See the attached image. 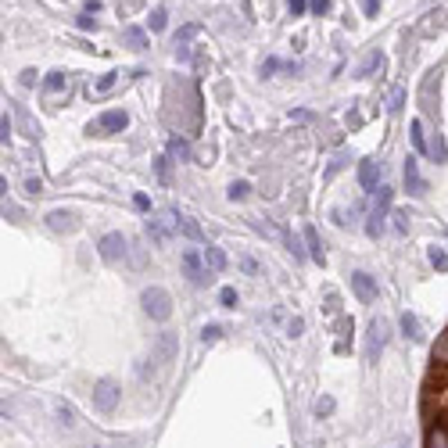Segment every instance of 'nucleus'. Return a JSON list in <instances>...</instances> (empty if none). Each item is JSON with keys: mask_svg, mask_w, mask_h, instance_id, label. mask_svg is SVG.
Wrapping results in <instances>:
<instances>
[{"mask_svg": "<svg viewBox=\"0 0 448 448\" xmlns=\"http://www.w3.org/2000/svg\"><path fill=\"white\" fill-rule=\"evenodd\" d=\"M333 413V398H319L316 402V416H330Z\"/></svg>", "mask_w": 448, "mask_h": 448, "instance_id": "obj_33", "label": "nucleus"}, {"mask_svg": "<svg viewBox=\"0 0 448 448\" xmlns=\"http://www.w3.org/2000/svg\"><path fill=\"white\" fill-rule=\"evenodd\" d=\"M427 255H430V265H434V269L448 272V251H444V248H437V244H434V248H430Z\"/></svg>", "mask_w": 448, "mask_h": 448, "instance_id": "obj_25", "label": "nucleus"}, {"mask_svg": "<svg viewBox=\"0 0 448 448\" xmlns=\"http://www.w3.org/2000/svg\"><path fill=\"white\" fill-rule=\"evenodd\" d=\"M47 226H50L54 234H72V230H76V215L65 212V208H54V212L47 215Z\"/></svg>", "mask_w": 448, "mask_h": 448, "instance_id": "obj_10", "label": "nucleus"}, {"mask_svg": "<svg viewBox=\"0 0 448 448\" xmlns=\"http://www.w3.org/2000/svg\"><path fill=\"white\" fill-rule=\"evenodd\" d=\"M434 83H437V72H430V76L423 79V90H420V100H423V111H427V115H434V111H437V104H434Z\"/></svg>", "mask_w": 448, "mask_h": 448, "instance_id": "obj_12", "label": "nucleus"}, {"mask_svg": "<svg viewBox=\"0 0 448 448\" xmlns=\"http://www.w3.org/2000/svg\"><path fill=\"white\" fill-rule=\"evenodd\" d=\"M423 448H448V416H434L423 437Z\"/></svg>", "mask_w": 448, "mask_h": 448, "instance_id": "obj_8", "label": "nucleus"}, {"mask_svg": "<svg viewBox=\"0 0 448 448\" xmlns=\"http://www.w3.org/2000/svg\"><path fill=\"white\" fill-rule=\"evenodd\" d=\"M387 333H391V330H387L384 319H373V323H369V345H366V359H369V362L380 359V352H384V345H387Z\"/></svg>", "mask_w": 448, "mask_h": 448, "instance_id": "obj_6", "label": "nucleus"}, {"mask_svg": "<svg viewBox=\"0 0 448 448\" xmlns=\"http://www.w3.org/2000/svg\"><path fill=\"white\" fill-rule=\"evenodd\" d=\"M402 333L409 341H423V326H420V319L413 312H402Z\"/></svg>", "mask_w": 448, "mask_h": 448, "instance_id": "obj_15", "label": "nucleus"}, {"mask_svg": "<svg viewBox=\"0 0 448 448\" xmlns=\"http://www.w3.org/2000/svg\"><path fill=\"white\" fill-rule=\"evenodd\" d=\"M251 194V183L248 180H237V183H230V201H244Z\"/></svg>", "mask_w": 448, "mask_h": 448, "instance_id": "obj_26", "label": "nucleus"}, {"mask_svg": "<svg viewBox=\"0 0 448 448\" xmlns=\"http://www.w3.org/2000/svg\"><path fill=\"white\" fill-rule=\"evenodd\" d=\"M119 76H122V72H104V76H100L97 83H90V93H108L111 86L119 83Z\"/></svg>", "mask_w": 448, "mask_h": 448, "instance_id": "obj_22", "label": "nucleus"}, {"mask_svg": "<svg viewBox=\"0 0 448 448\" xmlns=\"http://www.w3.org/2000/svg\"><path fill=\"white\" fill-rule=\"evenodd\" d=\"M126 255V237L122 234H104L100 237V258L104 262H119Z\"/></svg>", "mask_w": 448, "mask_h": 448, "instance_id": "obj_9", "label": "nucleus"}, {"mask_svg": "<svg viewBox=\"0 0 448 448\" xmlns=\"http://www.w3.org/2000/svg\"><path fill=\"white\" fill-rule=\"evenodd\" d=\"M219 301H222V309H237V291L234 287H222L219 291Z\"/></svg>", "mask_w": 448, "mask_h": 448, "instance_id": "obj_28", "label": "nucleus"}, {"mask_svg": "<svg viewBox=\"0 0 448 448\" xmlns=\"http://www.w3.org/2000/svg\"><path fill=\"white\" fill-rule=\"evenodd\" d=\"M0 130H4V144H8V137H11V119H8V111H4V119H0Z\"/></svg>", "mask_w": 448, "mask_h": 448, "instance_id": "obj_42", "label": "nucleus"}, {"mask_svg": "<svg viewBox=\"0 0 448 448\" xmlns=\"http://www.w3.org/2000/svg\"><path fill=\"white\" fill-rule=\"evenodd\" d=\"M176 234H187L190 241H201V230H197V222H190L187 215L176 212Z\"/></svg>", "mask_w": 448, "mask_h": 448, "instance_id": "obj_21", "label": "nucleus"}, {"mask_svg": "<svg viewBox=\"0 0 448 448\" xmlns=\"http://www.w3.org/2000/svg\"><path fill=\"white\" fill-rule=\"evenodd\" d=\"M391 197H395V190L391 187H380V194H377V208H373V215H387V208H391Z\"/></svg>", "mask_w": 448, "mask_h": 448, "instance_id": "obj_23", "label": "nucleus"}, {"mask_svg": "<svg viewBox=\"0 0 448 448\" xmlns=\"http://www.w3.org/2000/svg\"><path fill=\"white\" fill-rule=\"evenodd\" d=\"M406 187H409V194H423V180H420V169H416V158L406 161Z\"/></svg>", "mask_w": 448, "mask_h": 448, "instance_id": "obj_16", "label": "nucleus"}, {"mask_svg": "<svg viewBox=\"0 0 448 448\" xmlns=\"http://www.w3.org/2000/svg\"><path fill=\"white\" fill-rule=\"evenodd\" d=\"M402 100H406V90H391V104H387V108H391V111H398Z\"/></svg>", "mask_w": 448, "mask_h": 448, "instance_id": "obj_35", "label": "nucleus"}, {"mask_svg": "<svg viewBox=\"0 0 448 448\" xmlns=\"http://www.w3.org/2000/svg\"><path fill=\"white\" fill-rule=\"evenodd\" d=\"M93 406L100 409V413H111L119 406V384L115 380H97L93 384Z\"/></svg>", "mask_w": 448, "mask_h": 448, "instance_id": "obj_3", "label": "nucleus"}, {"mask_svg": "<svg viewBox=\"0 0 448 448\" xmlns=\"http://www.w3.org/2000/svg\"><path fill=\"white\" fill-rule=\"evenodd\" d=\"M169 151H173V154H176V158H187V144H183V140H180V137H176V140H173V144H169Z\"/></svg>", "mask_w": 448, "mask_h": 448, "instance_id": "obj_38", "label": "nucleus"}, {"mask_svg": "<svg viewBox=\"0 0 448 448\" xmlns=\"http://www.w3.org/2000/svg\"><path fill=\"white\" fill-rule=\"evenodd\" d=\"M352 287H355V294H359V301H362V305H373V301H377V294H380V291H377V280H373L369 272H362V269H355V272H352Z\"/></svg>", "mask_w": 448, "mask_h": 448, "instance_id": "obj_7", "label": "nucleus"}, {"mask_svg": "<svg viewBox=\"0 0 448 448\" xmlns=\"http://www.w3.org/2000/svg\"><path fill=\"white\" fill-rule=\"evenodd\" d=\"M409 137H413V147H416V154H427L430 147H427V137H423V122L420 119H413V126H409Z\"/></svg>", "mask_w": 448, "mask_h": 448, "instance_id": "obj_19", "label": "nucleus"}, {"mask_svg": "<svg viewBox=\"0 0 448 448\" xmlns=\"http://www.w3.org/2000/svg\"><path fill=\"white\" fill-rule=\"evenodd\" d=\"M173 230H176V212H165L161 219H147V237L154 244H165Z\"/></svg>", "mask_w": 448, "mask_h": 448, "instance_id": "obj_4", "label": "nucleus"}, {"mask_svg": "<svg viewBox=\"0 0 448 448\" xmlns=\"http://www.w3.org/2000/svg\"><path fill=\"white\" fill-rule=\"evenodd\" d=\"M430 362H444V366H448V330L437 338V345H434V352H430Z\"/></svg>", "mask_w": 448, "mask_h": 448, "instance_id": "obj_24", "label": "nucleus"}, {"mask_svg": "<svg viewBox=\"0 0 448 448\" xmlns=\"http://www.w3.org/2000/svg\"><path fill=\"white\" fill-rule=\"evenodd\" d=\"M377 180H380V161L366 158V161L359 165V187H362V190H377Z\"/></svg>", "mask_w": 448, "mask_h": 448, "instance_id": "obj_11", "label": "nucleus"}, {"mask_svg": "<svg viewBox=\"0 0 448 448\" xmlns=\"http://www.w3.org/2000/svg\"><path fill=\"white\" fill-rule=\"evenodd\" d=\"M140 301H144V312L151 319H169L173 316V298H169V291H161V287H147Z\"/></svg>", "mask_w": 448, "mask_h": 448, "instance_id": "obj_1", "label": "nucleus"}, {"mask_svg": "<svg viewBox=\"0 0 448 448\" xmlns=\"http://www.w3.org/2000/svg\"><path fill=\"white\" fill-rule=\"evenodd\" d=\"M173 355H176V338H173V333H161V338H158V355H154V362H173Z\"/></svg>", "mask_w": 448, "mask_h": 448, "instance_id": "obj_13", "label": "nucleus"}, {"mask_svg": "<svg viewBox=\"0 0 448 448\" xmlns=\"http://www.w3.org/2000/svg\"><path fill=\"white\" fill-rule=\"evenodd\" d=\"M151 29H154V33H161V29H165V11H161V8H154V11H151Z\"/></svg>", "mask_w": 448, "mask_h": 448, "instance_id": "obj_30", "label": "nucleus"}, {"mask_svg": "<svg viewBox=\"0 0 448 448\" xmlns=\"http://www.w3.org/2000/svg\"><path fill=\"white\" fill-rule=\"evenodd\" d=\"M201 258H205V265H208L212 272H222V269H226V255H222V248H212V244H208V248L201 251Z\"/></svg>", "mask_w": 448, "mask_h": 448, "instance_id": "obj_14", "label": "nucleus"}, {"mask_svg": "<svg viewBox=\"0 0 448 448\" xmlns=\"http://www.w3.org/2000/svg\"><path fill=\"white\" fill-rule=\"evenodd\" d=\"M76 25H79V29H83V33H86V29H93V25H97V22H93V15H90V11H83V15H79V22H76Z\"/></svg>", "mask_w": 448, "mask_h": 448, "instance_id": "obj_37", "label": "nucleus"}, {"mask_svg": "<svg viewBox=\"0 0 448 448\" xmlns=\"http://www.w3.org/2000/svg\"><path fill=\"white\" fill-rule=\"evenodd\" d=\"M122 43H126V47H133V50H144V47H147V36H144V29L130 25V29L122 33Z\"/></svg>", "mask_w": 448, "mask_h": 448, "instance_id": "obj_18", "label": "nucleus"}, {"mask_svg": "<svg viewBox=\"0 0 448 448\" xmlns=\"http://www.w3.org/2000/svg\"><path fill=\"white\" fill-rule=\"evenodd\" d=\"M130 126V115H126V111L122 108H111V111H104V115L97 119V122H90V133H122Z\"/></svg>", "mask_w": 448, "mask_h": 448, "instance_id": "obj_2", "label": "nucleus"}, {"mask_svg": "<svg viewBox=\"0 0 448 448\" xmlns=\"http://www.w3.org/2000/svg\"><path fill=\"white\" fill-rule=\"evenodd\" d=\"M33 76H36V72H33V69H25V72H22V79H18V83H22V86H33Z\"/></svg>", "mask_w": 448, "mask_h": 448, "instance_id": "obj_44", "label": "nucleus"}, {"mask_svg": "<svg viewBox=\"0 0 448 448\" xmlns=\"http://www.w3.org/2000/svg\"><path fill=\"white\" fill-rule=\"evenodd\" d=\"M362 11H366V15L373 18V15L380 11V0H362Z\"/></svg>", "mask_w": 448, "mask_h": 448, "instance_id": "obj_40", "label": "nucleus"}, {"mask_svg": "<svg viewBox=\"0 0 448 448\" xmlns=\"http://www.w3.org/2000/svg\"><path fill=\"white\" fill-rule=\"evenodd\" d=\"M377 65H384V62H380V54H369V62H366V65L359 69V76H369V72H373Z\"/></svg>", "mask_w": 448, "mask_h": 448, "instance_id": "obj_34", "label": "nucleus"}, {"mask_svg": "<svg viewBox=\"0 0 448 448\" xmlns=\"http://www.w3.org/2000/svg\"><path fill=\"white\" fill-rule=\"evenodd\" d=\"M395 234H402V237L409 234V215H406V212H398V215H395Z\"/></svg>", "mask_w": 448, "mask_h": 448, "instance_id": "obj_31", "label": "nucleus"}, {"mask_svg": "<svg viewBox=\"0 0 448 448\" xmlns=\"http://www.w3.org/2000/svg\"><path fill=\"white\" fill-rule=\"evenodd\" d=\"M305 244H309V255H312V258H316V262L323 265V258H326V255H323V244H319V234H316L312 226H305Z\"/></svg>", "mask_w": 448, "mask_h": 448, "instance_id": "obj_20", "label": "nucleus"}, {"mask_svg": "<svg viewBox=\"0 0 448 448\" xmlns=\"http://www.w3.org/2000/svg\"><path fill=\"white\" fill-rule=\"evenodd\" d=\"M183 269H187V276H190V284H197V287H205L208 280H212V276H208L212 269L205 265V258H201L197 251H183Z\"/></svg>", "mask_w": 448, "mask_h": 448, "instance_id": "obj_5", "label": "nucleus"}, {"mask_svg": "<svg viewBox=\"0 0 448 448\" xmlns=\"http://www.w3.org/2000/svg\"><path fill=\"white\" fill-rule=\"evenodd\" d=\"M43 90H47V93H65V90H69V76H65V72H50V76L43 79Z\"/></svg>", "mask_w": 448, "mask_h": 448, "instance_id": "obj_17", "label": "nucleus"}, {"mask_svg": "<svg viewBox=\"0 0 448 448\" xmlns=\"http://www.w3.org/2000/svg\"><path fill=\"white\" fill-rule=\"evenodd\" d=\"M301 330H305V319H298V316H294V319L287 323V338H301Z\"/></svg>", "mask_w": 448, "mask_h": 448, "instance_id": "obj_32", "label": "nucleus"}, {"mask_svg": "<svg viewBox=\"0 0 448 448\" xmlns=\"http://www.w3.org/2000/svg\"><path fill=\"white\" fill-rule=\"evenodd\" d=\"M133 205H137V208H144V212L151 208V201H147V194H137V197H133Z\"/></svg>", "mask_w": 448, "mask_h": 448, "instance_id": "obj_43", "label": "nucleus"}, {"mask_svg": "<svg viewBox=\"0 0 448 448\" xmlns=\"http://www.w3.org/2000/svg\"><path fill=\"white\" fill-rule=\"evenodd\" d=\"M40 190H43V183H40L36 176H29V180H25V194H40Z\"/></svg>", "mask_w": 448, "mask_h": 448, "instance_id": "obj_39", "label": "nucleus"}, {"mask_svg": "<svg viewBox=\"0 0 448 448\" xmlns=\"http://www.w3.org/2000/svg\"><path fill=\"white\" fill-rule=\"evenodd\" d=\"M305 8H309V0H287V11L291 15H305Z\"/></svg>", "mask_w": 448, "mask_h": 448, "instance_id": "obj_36", "label": "nucleus"}, {"mask_svg": "<svg viewBox=\"0 0 448 448\" xmlns=\"http://www.w3.org/2000/svg\"><path fill=\"white\" fill-rule=\"evenodd\" d=\"M312 11L316 15H326L330 11V0H312Z\"/></svg>", "mask_w": 448, "mask_h": 448, "instance_id": "obj_41", "label": "nucleus"}, {"mask_svg": "<svg viewBox=\"0 0 448 448\" xmlns=\"http://www.w3.org/2000/svg\"><path fill=\"white\" fill-rule=\"evenodd\" d=\"M219 338H222V326H215V323H208V326L201 330V341H205V345H215Z\"/></svg>", "mask_w": 448, "mask_h": 448, "instance_id": "obj_27", "label": "nucleus"}, {"mask_svg": "<svg viewBox=\"0 0 448 448\" xmlns=\"http://www.w3.org/2000/svg\"><path fill=\"white\" fill-rule=\"evenodd\" d=\"M380 230H384V219H380V215H369V222H366V234H369V237H380Z\"/></svg>", "mask_w": 448, "mask_h": 448, "instance_id": "obj_29", "label": "nucleus"}]
</instances>
